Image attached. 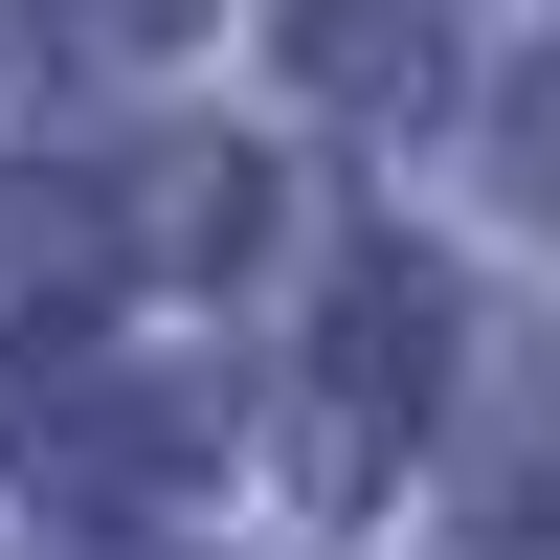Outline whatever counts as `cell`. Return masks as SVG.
<instances>
[{
	"mask_svg": "<svg viewBox=\"0 0 560 560\" xmlns=\"http://www.w3.org/2000/svg\"><path fill=\"white\" fill-rule=\"evenodd\" d=\"M427 359H448V292L427 269H359L337 337H314V493H382V404L427 427Z\"/></svg>",
	"mask_w": 560,
	"mask_h": 560,
	"instance_id": "cell-1",
	"label": "cell"
}]
</instances>
